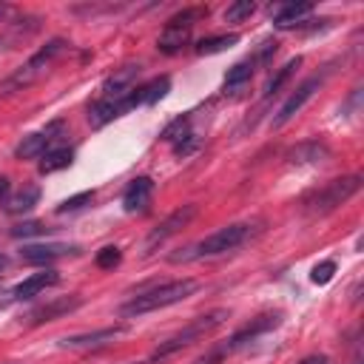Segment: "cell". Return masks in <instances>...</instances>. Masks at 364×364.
Wrapping results in <instances>:
<instances>
[{
    "instance_id": "6da1fadb",
    "label": "cell",
    "mask_w": 364,
    "mask_h": 364,
    "mask_svg": "<svg viewBox=\"0 0 364 364\" xmlns=\"http://www.w3.org/2000/svg\"><path fill=\"white\" fill-rule=\"evenodd\" d=\"M199 290V284L193 279H176V282H165L159 287H151L145 293H136L134 299H128L122 307H119V316L122 318H136V316H145V313H154L159 307H171L176 301H185L188 296H193Z\"/></svg>"
},
{
    "instance_id": "7a4b0ae2",
    "label": "cell",
    "mask_w": 364,
    "mask_h": 364,
    "mask_svg": "<svg viewBox=\"0 0 364 364\" xmlns=\"http://www.w3.org/2000/svg\"><path fill=\"white\" fill-rule=\"evenodd\" d=\"M247 239H250V225L247 222H233V225H225V228L213 230L202 242L185 247L182 253H173L171 262L176 264V262H191V259H202V256H219V253H228V250L239 247Z\"/></svg>"
},
{
    "instance_id": "3957f363",
    "label": "cell",
    "mask_w": 364,
    "mask_h": 364,
    "mask_svg": "<svg viewBox=\"0 0 364 364\" xmlns=\"http://www.w3.org/2000/svg\"><path fill=\"white\" fill-rule=\"evenodd\" d=\"M361 191V176L358 173H350V176H338V179H330L327 185L316 188L313 193L304 196V210L310 216H321V213H330L336 210L338 205H344L350 196H355Z\"/></svg>"
},
{
    "instance_id": "277c9868",
    "label": "cell",
    "mask_w": 364,
    "mask_h": 364,
    "mask_svg": "<svg viewBox=\"0 0 364 364\" xmlns=\"http://www.w3.org/2000/svg\"><path fill=\"white\" fill-rule=\"evenodd\" d=\"M63 48H65V40H60V37L48 40L23 68H17L11 77H6V80L0 82V97H9V94H17V91H23V88H28V85L48 68V63H51L57 54H63Z\"/></svg>"
},
{
    "instance_id": "5b68a950",
    "label": "cell",
    "mask_w": 364,
    "mask_h": 364,
    "mask_svg": "<svg viewBox=\"0 0 364 364\" xmlns=\"http://www.w3.org/2000/svg\"><path fill=\"white\" fill-rule=\"evenodd\" d=\"M225 318H228V310H210V313L199 316L196 321H191L188 327H182L176 336L165 338V341L154 350V358H165V355H171V353H176V350H182V347H191L193 341H199L202 336H208V333H213L219 324H225Z\"/></svg>"
},
{
    "instance_id": "8992f818",
    "label": "cell",
    "mask_w": 364,
    "mask_h": 364,
    "mask_svg": "<svg viewBox=\"0 0 364 364\" xmlns=\"http://www.w3.org/2000/svg\"><path fill=\"white\" fill-rule=\"evenodd\" d=\"M205 14V9H182L179 14H173L168 23H165V28H162V34H159V40H156V48L162 51V54H176L182 46H188V40H191V28H193V23L199 20Z\"/></svg>"
},
{
    "instance_id": "52a82bcc",
    "label": "cell",
    "mask_w": 364,
    "mask_h": 364,
    "mask_svg": "<svg viewBox=\"0 0 364 364\" xmlns=\"http://www.w3.org/2000/svg\"><path fill=\"white\" fill-rule=\"evenodd\" d=\"M193 216H196V205H182V208H176L173 213H168V216L148 233V239H145V245H142L145 253H151V250H156L159 245H165V242H168L173 233H179Z\"/></svg>"
},
{
    "instance_id": "ba28073f",
    "label": "cell",
    "mask_w": 364,
    "mask_h": 364,
    "mask_svg": "<svg viewBox=\"0 0 364 364\" xmlns=\"http://www.w3.org/2000/svg\"><path fill=\"white\" fill-rule=\"evenodd\" d=\"M318 88H321V77H310V80H304V82H301V85H299V88L284 100V105L279 108V114L273 117V128L287 125V122H290V119H293V117L307 105V100H310Z\"/></svg>"
},
{
    "instance_id": "9c48e42d",
    "label": "cell",
    "mask_w": 364,
    "mask_h": 364,
    "mask_svg": "<svg viewBox=\"0 0 364 364\" xmlns=\"http://www.w3.org/2000/svg\"><path fill=\"white\" fill-rule=\"evenodd\" d=\"M279 321H282V316H279V313H264V316H259V318H253L250 324H245L242 330H236V333L230 336V341L225 344V350H228V353H233V350H239V347H245L247 341H253V338H259L262 333H267V330H273V327H279Z\"/></svg>"
},
{
    "instance_id": "30bf717a",
    "label": "cell",
    "mask_w": 364,
    "mask_h": 364,
    "mask_svg": "<svg viewBox=\"0 0 364 364\" xmlns=\"http://www.w3.org/2000/svg\"><path fill=\"white\" fill-rule=\"evenodd\" d=\"M77 253L74 245H60V242H46V245H23L20 247V259L28 264H51L54 259L71 256Z\"/></svg>"
},
{
    "instance_id": "8fae6325",
    "label": "cell",
    "mask_w": 364,
    "mask_h": 364,
    "mask_svg": "<svg viewBox=\"0 0 364 364\" xmlns=\"http://www.w3.org/2000/svg\"><path fill=\"white\" fill-rule=\"evenodd\" d=\"M80 304H82V296H60V299H51V301H46V304L34 307V310L28 313V321H31V324L54 321V318H60V316L74 313Z\"/></svg>"
},
{
    "instance_id": "7c38bea8",
    "label": "cell",
    "mask_w": 364,
    "mask_h": 364,
    "mask_svg": "<svg viewBox=\"0 0 364 364\" xmlns=\"http://www.w3.org/2000/svg\"><path fill=\"white\" fill-rule=\"evenodd\" d=\"M63 128V122H51L46 131H37V134H28V136H23V142L17 145V156L20 159H37V156H43L48 148H51V142L57 139L54 134Z\"/></svg>"
},
{
    "instance_id": "4fadbf2b",
    "label": "cell",
    "mask_w": 364,
    "mask_h": 364,
    "mask_svg": "<svg viewBox=\"0 0 364 364\" xmlns=\"http://www.w3.org/2000/svg\"><path fill=\"white\" fill-rule=\"evenodd\" d=\"M151 196H154V179L151 176H136V179L128 182V188L122 193V208L128 213H142L151 205Z\"/></svg>"
},
{
    "instance_id": "5bb4252c",
    "label": "cell",
    "mask_w": 364,
    "mask_h": 364,
    "mask_svg": "<svg viewBox=\"0 0 364 364\" xmlns=\"http://www.w3.org/2000/svg\"><path fill=\"white\" fill-rule=\"evenodd\" d=\"M139 77V65H122L119 71H114L105 82H102V97L108 100H122L134 91V82Z\"/></svg>"
},
{
    "instance_id": "9a60e30c",
    "label": "cell",
    "mask_w": 364,
    "mask_h": 364,
    "mask_svg": "<svg viewBox=\"0 0 364 364\" xmlns=\"http://www.w3.org/2000/svg\"><path fill=\"white\" fill-rule=\"evenodd\" d=\"M125 333L122 324L117 327H100V330H88V333H77V336H65L60 338V347H68V350H77V347H97V344H105V341H114Z\"/></svg>"
},
{
    "instance_id": "2e32d148",
    "label": "cell",
    "mask_w": 364,
    "mask_h": 364,
    "mask_svg": "<svg viewBox=\"0 0 364 364\" xmlns=\"http://www.w3.org/2000/svg\"><path fill=\"white\" fill-rule=\"evenodd\" d=\"M171 91V77H154L151 82H145V85H139V88H134L125 100H128V108H136V105H154L156 100H162L165 94Z\"/></svg>"
},
{
    "instance_id": "e0dca14e",
    "label": "cell",
    "mask_w": 364,
    "mask_h": 364,
    "mask_svg": "<svg viewBox=\"0 0 364 364\" xmlns=\"http://www.w3.org/2000/svg\"><path fill=\"white\" fill-rule=\"evenodd\" d=\"M131 108H128V100L122 97V100H108V97H102V100H97L91 108H88V122H91V128H102V125H108L111 119H117V117H122V114H128Z\"/></svg>"
},
{
    "instance_id": "ac0fdd59",
    "label": "cell",
    "mask_w": 364,
    "mask_h": 364,
    "mask_svg": "<svg viewBox=\"0 0 364 364\" xmlns=\"http://www.w3.org/2000/svg\"><path fill=\"white\" fill-rule=\"evenodd\" d=\"M330 159V148L318 139H307V142H299L287 151V162L290 165H318V162H327Z\"/></svg>"
},
{
    "instance_id": "d6986e66",
    "label": "cell",
    "mask_w": 364,
    "mask_h": 364,
    "mask_svg": "<svg viewBox=\"0 0 364 364\" xmlns=\"http://www.w3.org/2000/svg\"><path fill=\"white\" fill-rule=\"evenodd\" d=\"M57 282H60V273L51 270V267H46V270L31 273L28 279H23V282L14 287V299H34V296H40L46 287H51V284H57Z\"/></svg>"
},
{
    "instance_id": "ffe728a7",
    "label": "cell",
    "mask_w": 364,
    "mask_h": 364,
    "mask_svg": "<svg viewBox=\"0 0 364 364\" xmlns=\"http://www.w3.org/2000/svg\"><path fill=\"white\" fill-rule=\"evenodd\" d=\"M310 11H313V6H310V3H287V6H282V9L276 11L273 26H276V28H282V31L299 28V26H301V17H307Z\"/></svg>"
},
{
    "instance_id": "44dd1931",
    "label": "cell",
    "mask_w": 364,
    "mask_h": 364,
    "mask_svg": "<svg viewBox=\"0 0 364 364\" xmlns=\"http://www.w3.org/2000/svg\"><path fill=\"white\" fill-rule=\"evenodd\" d=\"M37 202H40V188H37V185H23L14 196H9L6 210H9V213H28Z\"/></svg>"
},
{
    "instance_id": "7402d4cb",
    "label": "cell",
    "mask_w": 364,
    "mask_h": 364,
    "mask_svg": "<svg viewBox=\"0 0 364 364\" xmlns=\"http://www.w3.org/2000/svg\"><path fill=\"white\" fill-rule=\"evenodd\" d=\"M74 159V151L71 148H48L43 156H40V173H54V171H63L68 168Z\"/></svg>"
},
{
    "instance_id": "603a6c76",
    "label": "cell",
    "mask_w": 364,
    "mask_h": 364,
    "mask_svg": "<svg viewBox=\"0 0 364 364\" xmlns=\"http://www.w3.org/2000/svg\"><path fill=\"white\" fill-rule=\"evenodd\" d=\"M239 43V34H213V37H205L196 43V54H219V51H228Z\"/></svg>"
},
{
    "instance_id": "cb8c5ba5",
    "label": "cell",
    "mask_w": 364,
    "mask_h": 364,
    "mask_svg": "<svg viewBox=\"0 0 364 364\" xmlns=\"http://www.w3.org/2000/svg\"><path fill=\"white\" fill-rule=\"evenodd\" d=\"M250 77H253V63H250V60L230 65V68H228V74H225V82H222L225 94H228V91L233 94V91H236V88H242V85H245Z\"/></svg>"
},
{
    "instance_id": "d4e9b609",
    "label": "cell",
    "mask_w": 364,
    "mask_h": 364,
    "mask_svg": "<svg viewBox=\"0 0 364 364\" xmlns=\"http://www.w3.org/2000/svg\"><path fill=\"white\" fill-rule=\"evenodd\" d=\"M299 65H301V57H293L290 63H284V65H282V68H279V71H276V74L267 80V85H264V97L279 94V88H282V85H284V82L293 77V71H296Z\"/></svg>"
},
{
    "instance_id": "484cf974",
    "label": "cell",
    "mask_w": 364,
    "mask_h": 364,
    "mask_svg": "<svg viewBox=\"0 0 364 364\" xmlns=\"http://www.w3.org/2000/svg\"><path fill=\"white\" fill-rule=\"evenodd\" d=\"M91 202H94V191H82V193H74V196L63 199V202L57 205V213H74V210H82V208L91 205Z\"/></svg>"
},
{
    "instance_id": "4316f807",
    "label": "cell",
    "mask_w": 364,
    "mask_h": 364,
    "mask_svg": "<svg viewBox=\"0 0 364 364\" xmlns=\"http://www.w3.org/2000/svg\"><path fill=\"white\" fill-rule=\"evenodd\" d=\"M253 11H256V3H253V0H236V3H230V6L225 9V20H228V23H239V20L250 17Z\"/></svg>"
},
{
    "instance_id": "83f0119b",
    "label": "cell",
    "mask_w": 364,
    "mask_h": 364,
    "mask_svg": "<svg viewBox=\"0 0 364 364\" xmlns=\"http://www.w3.org/2000/svg\"><path fill=\"white\" fill-rule=\"evenodd\" d=\"M188 125H191V117H176L171 125L162 128V139H165V142H179L185 134H191Z\"/></svg>"
},
{
    "instance_id": "f1b7e54d",
    "label": "cell",
    "mask_w": 364,
    "mask_h": 364,
    "mask_svg": "<svg viewBox=\"0 0 364 364\" xmlns=\"http://www.w3.org/2000/svg\"><path fill=\"white\" fill-rule=\"evenodd\" d=\"M119 259H122V253H119V247H117V245H108V247L97 250V256H94L97 267H102V270H111V267H117V264H119Z\"/></svg>"
},
{
    "instance_id": "f546056e",
    "label": "cell",
    "mask_w": 364,
    "mask_h": 364,
    "mask_svg": "<svg viewBox=\"0 0 364 364\" xmlns=\"http://www.w3.org/2000/svg\"><path fill=\"white\" fill-rule=\"evenodd\" d=\"M333 273H336V262H333V259H324V262H318V264L313 267L310 282H313V284H327V282L333 279Z\"/></svg>"
},
{
    "instance_id": "4dcf8cb0",
    "label": "cell",
    "mask_w": 364,
    "mask_h": 364,
    "mask_svg": "<svg viewBox=\"0 0 364 364\" xmlns=\"http://www.w3.org/2000/svg\"><path fill=\"white\" fill-rule=\"evenodd\" d=\"M46 228L40 225V222H20V225H14L11 228V236L14 239H26V236H40Z\"/></svg>"
},
{
    "instance_id": "1f68e13d",
    "label": "cell",
    "mask_w": 364,
    "mask_h": 364,
    "mask_svg": "<svg viewBox=\"0 0 364 364\" xmlns=\"http://www.w3.org/2000/svg\"><path fill=\"white\" fill-rule=\"evenodd\" d=\"M276 54V40H264L262 46H259V51H256V57L250 60V63H267L270 57Z\"/></svg>"
},
{
    "instance_id": "d6a6232c",
    "label": "cell",
    "mask_w": 364,
    "mask_h": 364,
    "mask_svg": "<svg viewBox=\"0 0 364 364\" xmlns=\"http://www.w3.org/2000/svg\"><path fill=\"white\" fill-rule=\"evenodd\" d=\"M299 364H330V361H327V355H307Z\"/></svg>"
},
{
    "instance_id": "836d02e7",
    "label": "cell",
    "mask_w": 364,
    "mask_h": 364,
    "mask_svg": "<svg viewBox=\"0 0 364 364\" xmlns=\"http://www.w3.org/2000/svg\"><path fill=\"white\" fill-rule=\"evenodd\" d=\"M9 188H11V185H9V179H6V176H0V202L9 196Z\"/></svg>"
},
{
    "instance_id": "e575fe53",
    "label": "cell",
    "mask_w": 364,
    "mask_h": 364,
    "mask_svg": "<svg viewBox=\"0 0 364 364\" xmlns=\"http://www.w3.org/2000/svg\"><path fill=\"white\" fill-rule=\"evenodd\" d=\"M11 11H14L11 6H6V3H0V23H3V20H6V17L11 14Z\"/></svg>"
},
{
    "instance_id": "d590c367",
    "label": "cell",
    "mask_w": 364,
    "mask_h": 364,
    "mask_svg": "<svg viewBox=\"0 0 364 364\" xmlns=\"http://www.w3.org/2000/svg\"><path fill=\"white\" fill-rule=\"evenodd\" d=\"M219 355H222V353H213V355H208V358H202L199 364H216V361H219Z\"/></svg>"
},
{
    "instance_id": "8d00e7d4",
    "label": "cell",
    "mask_w": 364,
    "mask_h": 364,
    "mask_svg": "<svg viewBox=\"0 0 364 364\" xmlns=\"http://www.w3.org/2000/svg\"><path fill=\"white\" fill-rule=\"evenodd\" d=\"M3 267H6V256L0 253V270H3Z\"/></svg>"
},
{
    "instance_id": "74e56055",
    "label": "cell",
    "mask_w": 364,
    "mask_h": 364,
    "mask_svg": "<svg viewBox=\"0 0 364 364\" xmlns=\"http://www.w3.org/2000/svg\"><path fill=\"white\" fill-rule=\"evenodd\" d=\"M6 364H17V361H6Z\"/></svg>"
}]
</instances>
